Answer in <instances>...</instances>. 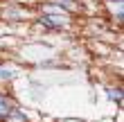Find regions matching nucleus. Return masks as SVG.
Segmentation results:
<instances>
[{
    "mask_svg": "<svg viewBox=\"0 0 124 122\" xmlns=\"http://www.w3.org/2000/svg\"><path fill=\"white\" fill-rule=\"evenodd\" d=\"M41 23L45 25V27H50V30H61V27H63V20L56 18V16H43Z\"/></svg>",
    "mask_w": 124,
    "mask_h": 122,
    "instance_id": "nucleus-1",
    "label": "nucleus"
},
{
    "mask_svg": "<svg viewBox=\"0 0 124 122\" xmlns=\"http://www.w3.org/2000/svg\"><path fill=\"white\" fill-rule=\"evenodd\" d=\"M0 109H2L5 115H9V113L14 111V102H11V99H7V97H0Z\"/></svg>",
    "mask_w": 124,
    "mask_h": 122,
    "instance_id": "nucleus-2",
    "label": "nucleus"
},
{
    "mask_svg": "<svg viewBox=\"0 0 124 122\" xmlns=\"http://www.w3.org/2000/svg\"><path fill=\"white\" fill-rule=\"evenodd\" d=\"M16 73H14V68H0V79H14Z\"/></svg>",
    "mask_w": 124,
    "mask_h": 122,
    "instance_id": "nucleus-3",
    "label": "nucleus"
},
{
    "mask_svg": "<svg viewBox=\"0 0 124 122\" xmlns=\"http://www.w3.org/2000/svg\"><path fill=\"white\" fill-rule=\"evenodd\" d=\"M108 97L115 99L117 104H122V95H120V90H108Z\"/></svg>",
    "mask_w": 124,
    "mask_h": 122,
    "instance_id": "nucleus-4",
    "label": "nucleus"
}]
</instances>
